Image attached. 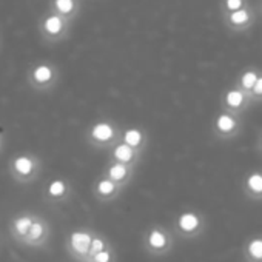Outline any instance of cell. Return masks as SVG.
<instances>
[{
    "label": "cell",
    "mask_w": 262,
    "mask_h": 262,
    "mask_svg": "<svg viewBox=\"0 0 262 262\" xmlns=\"http://www.w3.org/2000/svg\"><path fill=\"white\" fill-rule=\"evenodd\" d=\"M221 20L227 31L233 33V34H242L254 27V24L257 20V11L250 4L237 11L221 16Z\"/></svg>",
    "instance_id": "277c9868"
},
{
    "label": "cell",
    "mask_w": 262,
    "mask_h": 262,
    "mask_svg": "<svg viewBox=\"0 0 262 262\" xmlns=\"http://www.w3.org/2000/svg\"><path fill=\"white\" fill-rule=\"evenodd\" d=\"M34 219H36V214H31V213H24V214H19V216H16L13 219V222H11V234L17 242H20L28 234Z\"/></svg>",
    "instance_id": "e0dca14e"
},
{
    "label": "cell",
    "mask_w": 262,
    "mask_h": 262,
    "mask_svg": "<svg viewBox=\"0 0 262 262\" xmlns=\"http://www.w3.org/2000/svg\"><path fill=\"white\" fill-rule=\"evenodd\" d=\"M211 136L219 142H230L237 139L244 131V116L219 110L211 119Z\"/></svg>",
    "instance_id": "7a4b0ae2"
},
{
    "label": "cell",
    "mask_w": 262,
    "mask_h": 262,
    "mask_svg": "<svg viewBox=\"0 0 262 262\" xmlns=\"http://www.w3.org/2000/svg\"><path fill=\"white\" fill-rule=\"evenodd\" d=\"M111 260H113L111 251H110V250H106V248H103L102 251H99V253L93 254L86 262H111Z\"/></svg>",
    "instance_id": "cb8c5ba5"
},
{
    "label": "cell",
    "mask_w": 262,
    "mask_h": 262,
    "mask_svg": "<svg viewBox=\"0 0 262 262\" xmlns=\"http://www.w3.org/2000/svg\"><path fill=\"white\" fill-rule=\"evenodd\" d=\"M93 234L90 231H73L68 239V248L73 256L77 259H88L91 242H93Z\"/></svg>",
    "instance_id": "30bf717a"
},
{
    "label": "cell",
    "mask_w": 262,
    "mask_h": 262,
    "mask_svg": "<svg viewBox=\"0 0 262 262\" xmlns=\"http://www.w3.org/2000/svg\"><path fill=\"white\" fill-rule=\"evenodd\" d=\"M0 145H2V138H0Z\"/></svg>",
    "instance_id": "83f0119b"
},
{
    "label": "cell",
    "mask_w": 262,
    "mask_h": 262,
    "mask_svg": "<svg viewBox=\"0 0 262 262\" xmlns=\"http://www.w3.org/2000/svg\"><path fill=\"white\" fill-rule=\"evenodd\" d=\"M11 174L19 182H31L40 171V161L30 153L17 155L11 161Z\"/></svg>",
    "instance_id": "52a82bcc"
},
{
    "label": "cell",
    "mask_w": 262,
    "mask_h": 262,
    "mask_svg": "<svg viewBox=\"0 0 262 262\" xmlns=\"http://www.w3.org/2000/svg\"><path fill=\"white\" fill-rule=\"evenodd\" d=\"M251 105H253V102L250 99V94L245 93L244 90H241L234 83L230 85V86H227L222 91V94H221V108L222 110H227L230 113L244 116L245 111Z\"/></svg>",
    "instance_id": "5b68a950"
},
{
    "label": "cell",
    "mask_w": 262,
    "mask_h": 262,
    "mask_svg": "<svg viewBox=\"0 0 262 262\" xmlns=\"http://www.w3.org/2000/svg\"><path fill=\"white\" fill-rule=\"evenodd\" d=\"M178 228L182 233L191 234L201 228V216L194 211H185L178 219Z\"/></svg>",
    "instance_id": "d6986e66"
},
{
    "label": "cell",
    "mask_w": 262,
    "mask_h": 262,
    "mask_svg": "<svg viewBox=\"0 0 262 262\" xmlns=\"http://www.w3.org/2000/svg\"><path fill=\"white\" fill-rule=\"evenodd\" d=\"M82 8V2L80 0H51L50 2V10L70 19L74 20Z\"/></svg>",
    "instance_id": "9a60e30c"
},
{
    "label": "cell",
    "mask_w": 262,
    "mask_h": 262,
    "mask_svg": "<svg viewBox=\"0 0 262 262\" xmlns=\"http://www.w3.org/2000/svg\"><path fill=\"white\" fill-rule=\"evenodd\" d=\"M260 73H262V70H260L259 67H256V65H248V67L242 68V70L237 73V76H236V79H234L233 83L237 85V86H239L241 90H244L245 93H250L251 88L254 86V83L257 82Z\"/></svg>",
    "instance_id": "2e32d148"
},
{
    "label": "cell",
    "mask_w": 262,
    "mask_h": 262,
    "mask_svg": "<svg viewBox=\"0 0 262 262\" xmlns=\"http://www.w3.org/2000/svg\"><path fill=\"white\" fill-rule=\"evenodd\" d=\"M142 155L144 153L138 151L136 148L128 145L122 139L119 142H116L110 148V161H116V162H120V164H126V165H131V167H135V168L141 164Z\"/></svg>",
    "instance_id": "ba28073f"
},
{
    "label": "cell",
    "mask_w": 262,
    "mask_h": 262,
    "mask_svg": "<svg viewBox=\"0 0 262 262\" xmlns=\"http://www.w3.org/2000/svg\"><path fill=\"white\" fill-rule=\"evenodd\" d=\"M247 256L251 262H262V237L250 241L247 245Z\"/></svg>",
    "instance_id": "7402d4cb"
},
{
    "label": "cell",
    "mask_w": 262,
    "mask_h": 262,
    "mask_svg": "<svg viewBox=\"0 0 262 262\" xmlns=\"http://www.w3.org/2000/svg\"><path fill=\"white\" fill-rule=\"evenodd\" d=\"M120 139L123 142H126L128 145H131L133 148H136L138 151H141V153H145V150L148 147V142H150L147 129L139 126V125H128L126 128H123Z\"/></svg>",
    "instance_id": "9c48e42d"
},
{
    "label": "cell",
    "mask_w": 262,
    "mask_h": 262,
    "mask_svg": "<svg viewBox=\"0 0 262 262\" xmlns=\"http://www.w3.org/2000/svg\"><path fill=\"white\" fill-rule=\"evenodd\" d=\"M122 128L116 120L97 119L85 131V141L96 150H110L116 142L120 141Z\"/></svg>",
    "instance_id": "6da1fadb"
},
{
    "label": "cell",
    "mask_w": 262,
    "mask_h": 262,
    "mask_svg": "<svg viewBox=\"0 0 262 262\" xmlns=\"http://www.w3.org/2000/svg\"><path fill=\"white\" fill-rule=\"evenodd\" d=\"M248 94H250V99H251L253 105L254 103H262V73H260L257 82L254 83V86L251 88V91Z\"/></svg>",
    "instance_id": "603a6c76"
},
{
    "label": "cell",
    "mask_w": 262,
    "mask_h": 262,
    "mask_svg": "<svg viewBox=\"0 0 262 262\" xmlns=\"http://www.w3.org/2000/svg\"><path fill=\"white\" fill-rule=\"evenodd\" d=\"M47 237H48V224L45 219L36 216L28 234L20 241V244L27 247H39L45 244Z\"/></svg>",
    "instance_id": "7c38bea8"
},
{
    "label": "cell",
    "mask_w": 262,
    "mask_h": 262,
    "mask_svg": "<svg viewBox=\"0 0 262 262\" xmlns=\"http://www.w3.org/2000/svg\"><path fill=\"white\" fill-rule=\"evenodd\" d=\"M71 24L73 20L54 13L50 10V13L47 16H43V19L40 20L39 30L42 37L50 42V43H57L60 40H65L70 34L71 30Z\"/></svg>",
    "instance_id": "3957f363"
},
{
    "label": "cell",
    "mask_w": 262,
    "mask_h": 262,
    "mask_svg": "<svg viewBox=\"0 0 262 262\" xmlns=\"http://www.w3.org/2000/svg\"><path fill=\"white\" fill-rule=\"evenodd\" d=\"M254 148L262 155V129L257 131V135H256V141H254Z\"/></svg>",
    "instance_id": "484cf974"
},
{
    "label": "cell",
    "mask_w": 262,
    "mask_h": 262,
    "mask_svg": "<svg viewBox=\"0 0 262 262\" xmlns=\"http://www.w3.org/2000/svg\"><path fill=\"white\" fill-rule=\"evenodd\" d=\"M147 244H148V247H150L151 251H164L168 247L170 241H168V237H167V234H165L164 230L153 228L150 231V234H148Z\"/></svg>",
    "instance_id": "ffe728a7"
},
{
    "label": "cell",
    "mask_w": 262,
    "mask_h": 262,
    "mask_svg": "<svg viewBox=\"0 0 262 262\" xmlns=\"http://www.w3.org/2000/svg\"><path fill=\"white\" fill-rule=\"evenodd\" d=\"M247 5H250V0H219V13L221 16H224L237 11Z\"/></svg>",
    "instance_id": "44dd1931"
},
{
    "label": "cell",
    "mask_w": 262,
    "mask_h": 262,
    "mask_svg": "<svg viewBox=\"0 0 262 262\" xmlns=\"http://www.w3.org/2000/svg\"><path fill=\"white\" fill-rule=\"evenodd\" d=\"M93 191L99 201H111V199H116L119 196V193L122 191V187L119 184H116L113 179H110L108 176L102 174L96 181Z\"/></svg>",
    "instance_id": "4fadbf2b"
},
{
    "label": "cell",
    "mask_w": 262,
    "mask_h": 262,
    "mask_svg": "<svg viewBox=\"0 0 262 262\" xmlns=\"http://www.w3.org/2000/svg\"><path fill=\"white\" fill-rule=\"evenodd\" d=\"M57 79H59V70L48 62L34 65L28 73L30 85L39 91L51 90L57 83Z\"/></svg>",
    "instance_id": "8992f818"
},
{
    "label": "cell",
    "mask_w": 262,
    "mask_h": 262,
    "mask_svg": "<svg viewBox=\"0 0 262 262\" xmlns=\"http://www.w3.org/2000/svg\"><path fill=\"white\" fill-rule=\"evenodd\" d=\"M135 167L131 165H126V164H120V162H116V161H110V164L106 165L103 174L108 176L110 179H113L116 184H119L122 188L125 185L129 184V181L133 179L135 176Z\"/></svg>",
    "instance_id": "8fae6325"
},
{
    "label": "cell",
    "mask_w": 262,
    "mask_h": 262,
    "mask_svg": "<svg viewBox=\"0 0 262 262\" xmlns=\"http://www.w3.org/2000/svg\"><path fill=\"white\" fill-rule=\"evenodd\" d=\"M244 193L251 201H262V170L250 171L242 182Z\"/></svg>",
    "instance_id": "5bb4252c"
},
{
    "label": "cell",
    "mask_w": 262,
    "mask_h": 262,
    "mask_svg": "<svg viewBox=\"0 0 262 262\" xmlns=\"http://www.w3.org/2000/svg\"><path fill=\"white\" fill-rule=\"evenodd\" d=\"M70 184L65 179H54L47 185L45 194L51 201H63L70 196Z\"/></svg>",
    "instance_id": "ac0fdd59"
},
{
    "label": "cell",
    "mask_w": 262,
    "mask_h": 262,
    "mask_svg": "<svg viewBox=\"0 0 262 262\" xmlns=\"http://www.w3.org/2000/svg\"><path fill=\"white\" fill-rule=\"evenodd\" d=\"M105 247H106V245H105V241H103L102 237H99V236H94V237H93V242H91V248H90L88 259H90L93 254H96V253L102 251ZM88 259H86V260H88Z\"/></svg>",
    "instance_id": "d4e9b609"
},
{
    "label": "cell",
    "mask_w": 262,
    "mask_h": 262,
    "mask_svg": "<svg viewBox=\"0 0 262 262\" xmlns=\"http://www.w3.org/2000/svg\"><path fill=\"white\" fill-rule=\"evenodd\" d=\"M259 13H260V16H262V0H259Z\"/></svg>",
    "instance_id": "4316f807"
}]
</instances>
